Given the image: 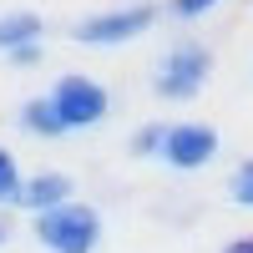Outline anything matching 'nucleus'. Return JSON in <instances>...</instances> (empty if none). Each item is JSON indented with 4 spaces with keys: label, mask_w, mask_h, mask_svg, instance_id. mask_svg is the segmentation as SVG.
Segmentation results:
<instances>
[{
    "label": "nucleus",
    "mask_w": 253,
    "mask_h": 253,
    "mask_svg": "<svg viewBox=\"0 0 253 253\" xmlns=\"http://www.w3.org/2000/svg\"><path fill=\"white\" fill-rule=\"evenodd\" d=\"M218 253H253V233H243V238H228Z\"/></svg>",
    "instance_id": "nucleus-14"
},
{
    "label": "nucleus",
    "mask_w": 253,
    "mask_h": 253,
    "mask_svg": "<svg viewBox=\"0 0 253 253\" xmlns=\"http://www.w3.org/2000/svg\"><path fill=\"white\" fill-rule=\"evenodd\" d=\"M162 137H167V122H162V117H157V122H142L137 132H132V157L152 162V157L162 152Z\"/></svg>",
    "instance_id": "nucleus-10"
},
{
    "label": "nucleus",
    "mask_w": 253,
    "mask_h": 253,
    "mask_svg": "<svg viewBox=\"0 0 253 253\" xmlns=\"http://www.w3.org/2000/svg\"><path fill=\"white\" fill-rule=\"evenodd\" d=\"M66 198H76V182H71V172H61V167H41V172L26 177V187H20V208H26V213H46V208L66 203Z\"/></svg>",
    "instance_id": "nucleus-6"
},
{
    "label": "nucleus",
    "mask_w": 253,
    "mask_h": 253,
    "mask_svg": "<svg viewBox=\"0 0 253 253\" xmlns=\"http://www.w3.org/2000/svg\"><path fill=\"white\" fill-rule=\"evenodd\" d=\"M213 46L198 36H182L172 41L162 56H157V66H152V96L162 101H193L203 96V86L213 81Z\"/></svg>",
    "instance_id": "nucleus-1"
},
{
    "label": "nucleus",
    "mask_w": 253,
    "mask_h": 253,
    "mask_svg": "<svg viewBox=\"0 0 253 253\" xmlns=\"http://www.w3.org/2000/svg\"><path fill=\"white\" fill-rule=\"evenodd\" d=\"M228 198L238 208H253V157H243L233 172H228Z\"/></svg>",
    "instance_id": "nucleus-11"
},
{
    "label": "nucleus",
    "mask_w": 253,
    "mask_h": 253,
    "mask_svg": "<svg viewBox=\"0 0 253 253\" xmlns=\"http://www.w3.org/2000/svg\"><path fill=\"white\" fill-rule=\"evenodd\" d=\"M41 36H46V20L36 10H5L0 15V56H10L15 46H31Z\"/></svg>",
    "instance_id": "nucleus-8"
},
{
    "label": "nucleus",
    "mask_w": 253,
    "mask_h": 253,
    "mask_svg": "<svg viewBox=\"0 0 253 253\" xmlns=\"http://www.w3.org/2000/svg\"><path fill=\"white\" fill-rule=\"evenodd\" d=\"M15 126H20L26 137H41V142H61V137H71L66 122L56 117V101H51V96H26V101H20V112H15Z\"/></svg>",
    "instance_id": "nucleus-7"
},
{
    "label": "nucleus",
    "mask_w": 253,
    "mask_h": 253,
    "mask_svg": "<svg viewBox=\"0 0 253 253\" xmlns=\"http://www.w3.org/2000/svg\"><path fill=\"white\" fill-rule=\"evenodd\" d=\"M162 20V5L152 0H126V5H112V10H96V15H81L71 26V41L76 46H126V41L147 36Z\"/></svg>",
    "instance_id": "nucleus-3"
},
{
    "label": "nucleus",
    "mask_w": 253,
    "mask_h": 253,
    "mask_svg": "<svg viewBox=\"0 0 253 253\" xmlns=\"http://www.w3.org/2000/svg\"><path fill=\"white\" fill-rule=\"evenodd\" d=\"M5 243H10V223L0 218V248H5Z\"/></svg>",
    "instance_id": "nucleus-15"
},
{
    "label": "nucleus",
    "mask_w": 253,
    "mask_h": 253,
    "mask_svg": "<svg viewBox=\"0 0 253 253\" xmlns=\"http://www.w3.org/2000/svg\"><path fill=\"white\" fill-rule=\"evenodd\" d=\"M41 56H46V41H31V46H15L5 61H10V66H36Z\"/></svg>",
    "instance_id": "nucleus-13"
},
{
    "label": "nucleus",
    "mask_w": 253,
    "mask_h": 253,
    "mask_svg": "<svg viewBox=\"0 0 253 253\" xmlns=\"http://www.w3.org/2000/svg\"><path fill=\"white\" fill-rule=\"evenodd\" d=\"M46 96L56 101V117L66 122V132H96L112 117V91L86 71H61Z\"/></svg>",
    "instance_id": "nucleus-4"
},
{
    "label": "nucleus",
    "mask_w": 253,
    "mask_h": 253,
    "mask_svg": "<svg viewBox=\"0 0 253 253\" xmlns=\"http://www.w3.org/2000/svg\"><path fill=\"white\" fill-rule=\"evenodd\" d=\"M20 187H26V172L10 147H0V208H20Z\"/></svg>",
    "instance_id": "nucleus-9"
},
{
    "label": "nucleus",
    "mask_w": 253,
    "mask_h": 253,
    "mask_svg": "<svg viewBox=\"0 0 253 253\" xmlns=\"http://www.w3.org/2000/svg\"><path fill=\"white\" fill-rule=\"evenodd\" d=\"M31 233L46 253H96L101 248V213L86 198H66L46 208V213H31Z\"/></svg>",
    "instance_id": "nucleus-2"
},
{
    "label": "nucleus",
    "mask_w": 253,
    "mask_h": 253,
    "mask_svg": "<svg viewBox=\"0 0 253 253\" xmlns=\"http://www.w3.org/2000/svg\"><path fill=\"white\" fill-rule=\"evenodd\" d=\"M218 5H223V0H167L162 15L167 20H203L208 10H218Z\"/></svg>",
    "instance_id": "nucleus-12"
},
{
    "label": "nucleus",
    "mask_w": 253,
    "mask_h": 253,
    "mask_svg": "<svg viewBox=\"0 0 253 253\" xmlns=\"http://www.w3.org/2000/svg\"><path fill=\"white\" fill-rule=\"evenodd\" d=\"M218 152H223L218 126H208V122H167L157 162H167L172 172H203V167H213Z\"/></svg>",
    "instance_id": "nucleus-5"
}]
</instances>
